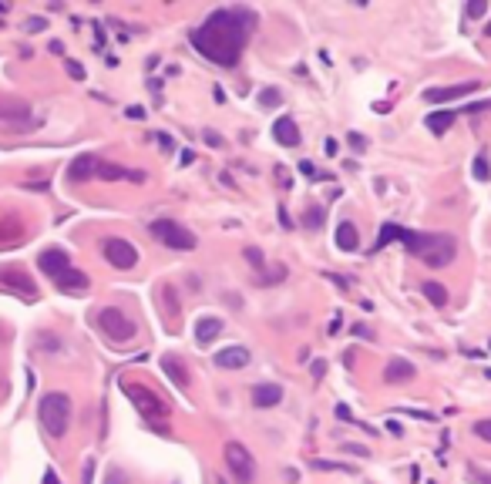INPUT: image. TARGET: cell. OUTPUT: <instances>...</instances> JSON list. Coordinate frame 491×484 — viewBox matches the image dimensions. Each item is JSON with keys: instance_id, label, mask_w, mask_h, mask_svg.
Here are the masks:
<instances>
[{"instance_id": "cell-5", "label": "cell", "mask_w": 491, "mask_h": 484, "mask_svg": "<svg viewBox=\"0 0 491 484\" xmlns=\"http://www.w3.org/2000/svg\"><path fill=\"white\" fill-rule=\"evenodd\" d=\"M98 327H102V333L108 340H115V343H128L131 336H135V323H131L118 306H104L102 313H98Z\"/></svg>"}, {"instance_id": "cell-29", "label": "cell", "mask_w": 491, "mask_h": 484, "mask_svg": "<svg viewBox=\"0 0 491 484\" xmlns=\"http://www.w3.org/2000/svg\"><path fill=\"white\" fill-rule=\"evenodd\" d=\"M303 222H307L310 229H320V226H323V209H320V205H313V209H310V215H307Z\"/></svg>"}, {"instance_id": "cell-44", "label": "cell", "mask_w": 491, "mask_h": 484, "mask_svg": "<svg viewBox=\"0 0 491 484\" xmlns=\"http://www.w3.org/2000/svg\"><path fill=\"white\" fill-rule=\"evenodd\" d=\"M387 427H390V434H394V437H401V434H404V431H401V424H397V420H387Z\"/></svg>"}, {"instance_id": "cell-25", "label": "cell", "mask_w": 491, "mask_h": 484, "mask_svg": "<svg viewBox=\"0 0 491 484\" xmlns=\"http://www.w3.org/2000/svg\"><path fill=\"white\" fill-rule=\"evenodd\" d=\"M421 293L427 296V303H434V306L447 303V289H444V286H438V282H424V286H421Z\"/></svg>"}, {"instance_id": "cell-33", "label": "cell", "mask_w": 491, "mask_h": 484, "mask_svg": "<svg viewBox=\"0 0 491 484\" xmlns=\"http://www.w3.org/2000/svg\"><path fill=\"white\" fill-rule=\"evenodd\" d=\"M468 474L474 478L478 484H491V474H485V471H478V467H468Z\"/></svg>"}, {"instance_id": "cell-15", "label": "cell", "mask_w": 491, "mask_h": 484, "mask_svg": "<svg viewBox=\"0 0 491 484\" xmlns=\"http://www.w3.org/2000/svg\"><path fill=\"white\" fill-rule=\"evenodd\" d=\"M273 138L283 145V148H296L300 142H303V135H300V128L293 118H280L276 125H273Z\"/></svg>"}, {"instance_id": "cell-45", "label": "cell", "mask_w": 491, "mask_h": 484, "mask_svg": "<svg viewBox=\"0 0 491 484\" xmlns=\"http://www.w3.org/2000/svg\"><path fill=\"white\" fill-rule=\"evenodd\" d=\"M44 484H61V481H57V474H54V471H48V474H44Z\"/></svg>"}, {"instance_id": "cell-26", "label": "cell", "mask_w": 491, "mask_h": 484, "mask_svg": "<svg viewBox=\"0 0 491 484\" xmlns=\"http://www.w3.org/2000/svg\"><path fill=\"white\" fill-rule=\"evenodd\" d=\"M471 172H474V179H478V182H488V179H491V168H488V155H485V152L478 155V158H474V168H471Z\"/></svg>"}, {"instance_id": "cell-8", "label": "cell", "mask_w": 491, "mask_h": 484, "mask_svg": "<svg viewBox=\"0 0 491 484\" xmlns=\"http://www.w3.org/2000/svg\"><path fill=\"white\" fill-rule=\"evenodd\" d=\"M0 293H14V296H24V300H37V286L30 282L24 269H0Z\"/></svg>"}, {"instance_id": "cell-46", "label": "cell", "mask_w": 491, "mask_h": 484, "mask_svg": "<svg viewBox=\"0 0 491 484\" xmlns=\"http://www.w3.org/2000/svg\"><path fill=\"white\" fill-rule=\"evenodd\" d=\"M485 34H488V37H491V24H488V27H485Z\"/></svg>"}, {"instance_id": "cell-36", "label": "cell", "mask_w": 491, "mask_h": 484, "mask_svg": "<svg viewBox=\"0 0 491 484\" xmlns=\"http://www.w3.org/2000/svg\"><path fill=\"white\" fill-rule=\"evenodd\" d=\"M343 330V313H336L334 320H330V333H340Z\"/></svg>"}, {"instance_id": "cell-42", "label": "cell", "mask_w": 491, "mask_h": 484, "mask_svg": "<svg viewBox=\"0 0 491 484\" xmlns=\"http://www.w3.org/2000/svg\"><path fill=\"white\" fill-rule=\"evenodd\" d=\"M280 222H283V229H293V219L286 215V209H280Z\"/></svg>"}, {"instance_id": "cell-18", "label": "cell", "mask_w": 491, "mask_h": 484, "mask_svg": "<svg viewBox=\"0 0 491 484\" xmlns=\"http://www.w3.org/2000/svg\"><path fill=\"white\" fill-rule=\"evenodd\" d=\"M162 370L169 374V380L175 383L179 390H189V374H185V363L179 357H162Z\"/></svg>"}, {"instance_id": "cell-11", "label": "cell", "mask_w": 491, "mask_h": 484, "mask_svg": "<svg viewBox=\"0 0 491 484\" xmlns=\"http://www.w3.org/2000/svg\"><path fill=\"white\" fill-rule=\"evenodd\" d=\"M37 266H41V273L44 276H51V280H57L68 266H71V259H68V253L64 249H44V253L37 255Z\"/></svg>"}, {"instance_id": "cell-23", "label": "cell", "mask_w": 491, "mask_h": 484, "mask_svg": "<svg viewBox=\"0 0 491 484\" xmlns=\"http://www.w3.org/2000/svg\"><path fill=\"white\" fill-rule=\"evenodd\" d=\"M454 118H458V111H431V115L424 118V125L431 128L434 135H444L447 128L454 125Z\"/></svg>"}, {"instance_id": "cell-21", "label": "cell", "mask_w": 491, "mask_h": 484, "mask_svg": "<svg viewBox=\"0 0 491 484\" xmlns=\"http://www.w3.org/2000/svg\"><path fill=\"white\" fill-rule=\"evenodd\" d=\"M336 246H340L343 253H354V249L360 246V235H357V226H354V222H340V226H336Z\"/></svg>"}, {"instance_id": "cell-39", "label": "cell", "mask_w": 491, "mask_h": 484, "mask_svg": "<svg viewBox=\"0 0 491 484\" xmlns=\"http://www.w3.org/2000/svg\"><path fill=\"white\" fill-rule=\"evenodd\" d=\"M323 148H327V155H330V158H334V155H336V148H340V145H336L334 138H327V142H323Z\"/></svg>"}, {"instance_id": "cell-30", "label": "cell", "mask_w": 491, "mask_h": 484, "mask_svg": "<svg viewBox=\"0 0 491 484\" xmlns=\"http://www.w3.org/2000/svg\"><path fill=\"white\" fill-rule=\"evenodd\" d=\"M485 14H488V3H468L465 7V17H471V21H478Z\"/></svg>"}, {"instance_id": "cell-20", "label": "cell", "mask_w": 491, "mask_h": 484, "mask_svg": "<svg viewBox=\"0 0 491 484\" xmlns=\"http://www.w3.org/2000/svg\"><path fill=\"white\" fill-rule=\"evenodd\" d=\"M98 179H104V182H118V179L145 182V175H142V172H128V168H122V165H108V162H102V165H98Z\"/></svg>"}, {"instance_id": "cell-3", "label": "cell", "mask_w": 491, "mask_h": 484, "mask_svg": "<svg viewBox=\"0 0 491 484\" xmlns=\"http://www.w3.org/2000/svg\"><path fill=\"white\" fill-rule=\"evenodd\" d=\"M37 417H41V424H44V431L51 434V437H64L68 431V424H71V397L68 394H48L44 400H41V407H37Z\"/></svg>"}, {"instance_id": "cell-9", "label": "cell", "mask_w": 491, "mask_h": 484, "mask_svg": "<svg viewBox=\"0 0 491 484\" xmlns=\"http://www.w3.org/2000/svg\"><path fill=\"white\" fill-rule=\"evenodd\" d=\"M102 253L115 269H131L138 262V253H135V246H131L128 239H104Z\"/></svg>"}, {"instance_id": "cell-4", "label": "cell", "mask_w": 491, "mask_h": 484, "mask_svg": "<svg viewBox=\"0 0 491 484\" xmlns=\"http://www.w3.org/2000/svg\"><path fill=\"white\" fill-rule=\"evenodd\" d=\"M148 232L155 235L162 246H169V249H182V253L195 249V235L185 229V226H179L175 219H155V222L148 226Z\"/></svg>"}, {"instance_id": "cell-19", "label": "cell", "mask_w": 491, "mask_h": 484, "mask_svg": "<svg viewBox=\"0 0 491 484\" xmlns=\"http://www.w3.org/2000/svg\"><path fill=\"white\" fill-rule=\"evenodd\" d=\"M414 377V363H407V360H390L387 367H384V380L387 383H404Z\"/></svg>"}, {"instance_id": "cell-16", "label": "cell", "mask_w": 491, "mask_h": 484, "mask_svg": "<svg viewBox=\"0 0 491 484\" xmlns=\"http://www.w3.org/2000/svg\"><path fill=\"white\" fill-rule=\"evenodd\" d=\"M54 286L61 289V293H84L91 282H88V276L81 273V269H75V266H68L57 280H54Z\"/></svg>"}, {"instance_id": "cell-34", "label": "cell", "mask_w": 491, "mask_h": 484, "mask_svg": "<svg viewBox=\"0 0 491 484\" xmlns=\"http://www.w3.org/2000/svg\"><path fill=\"white\" fill-rule=\"evenodd\" d=\"M68 75H71V77H78V81H81V77H84V68H81L78 61H68Z\"/></svg>"}, {"instance_id": "cell-37", "label": "cell", "mask_w": 491, "mask_h": 484, "mask_svg": "<svg viewBox=\"0 0 491 484\" xmlns=\"http://www.w3.org/2000/svg\"><path fill=\"white\" fill-rule=\"evenodd\" d=\"M343 451H347V454H370V451H367V447H357V444H343Z\"/></svg>"}, {"instance_id": "cell-7", "label": "cell", "mask_w": 491, "mask_h": 484, "mask_svg": "<svg viewBox=\"0 0 491 484\" xmlns=\"http://www.w3.org/2000/svg\"><path fill=\"white\" fill-rule=\"evenodd\" d=\"M125 394L131 397V404L142 410L148 420H155V417H165L169 414V404H162L155 394L148 390V387H138V383H125Z\"/></svg>"}, {"instance_id": "cell-35", "label": "cell", "mask_w": 491, "mask_h": 484, "mask_svg": "<svg viewBox=\"0 0 491 484\" xmlns=\"http://www.w3.org/2000/svg\"><path fill=\"white\" fill-rule=\"evenodd\" d=\"M323 374H327V363H323V360H313V377L320 380Z\"/></svg>"}, {"instance_id": "cell-41", "label": "cell", "mask_w": 491, "mask_h": 484, "mask_svg": "<svg viewBox=\"0 0 491 484\" xmlns=\"http://www.w3.org/2000/svg\"><path fill=\"white\" fill-rule=\"evenodd\" d=\"M27 30H44V21H41V17H34V21H27Z\"/></svg>"}, {"instance_id": "cell-24", "label": "cell", "mask_w": 491, "mask_h": 484, "mask_svg": "<svg viewBox=\"0 0 491 484\" xmlns=\"http://www.w3.org/2000/svg\"><path fill=\"white\" fill-rule=\"evenodd\" d=\"M401 226H394V222H390V226H384V229H381V235H377V242H374V253H377V249H384V246H390V242H401Z\"/></svg>"}, {"instance_id": "cell-13", "label": "cell", "mask_w": 491, "mask_h": 484, "mask_svg": "<svg viewBox=\"0 0 491 484\" xmlns=\"http://www.w3.org/2000/svg\"><path fill=\"white\" fill-rule=\"evenodd\" d=\"M98 165H102V158H95V155H78V158L68 165V179L71 182L91 179V175H98Z\"/></svg>"}, {"instance_id": "cell-2", "label": "cell", "mask_w": 491, "mask_h": 484, "mask_svg": "<svg viewBox=\"0 0 491 484\" xmlns=\"http://www.w3.org/2000/svg\"><path fill=\"white\" fill-rule=\"evenodd\" d=\"M401 242H404V249L411 255H417L424 266H431V269H441V266H447L454 253H458V242H454V235H427V232H411L404 229L401 232Z\"/></svg>"}, {"instance_id": "cell-28", "label": "cell", "mask_w": 491, "mask_h": 484, "mask_svg": "<svg viewBox=\"0 0 491 484\" xmlns=\"http://www.w3.org/2000/svg\"><path fill=\"white\" fill-rule=\"evenodd\" d=\"M259 104H262V108H276V104H280V91H276V88L259 91Z\"/></svg>"}, {"instance_id": "cell-17", "label": "cell", "mask_w": 491, "mask_h": 484, "mask_svg": "<svg viewBox=\"0 0 491 484\" xmlns=\"http://www.w3.org/2000/svg\"><path fill=\"white\" fill-rule=\"evenodd\" d=\"M219 333H222V320H219V316H202V320L195 323V343H199V347H209Z\"/></svg>"}, {"instance_id": "cell-27", "label": "cell", "mask_w": 491, "mask_h": 484, "mask_svg": "<svg viewBox=\"0 0 491 484\" xmlns=\"http://www.w3.org/2000/svg\"><path fill=\"white\" fill-rule=\"evenodd\" d=\"M313 467H316V471H340V474H354V467H350V464H336V461H313Z\"/></svg>"}, {"instance_id": "cell-38", "label": "cell", "mask_w": 491, "mask_h": 484, "mask_svg": "<svg viewBox=\"0 0 491 484\" xmlns=\"http://www.w3.org/2000/svg\"><path fill=\"white\" fill-rule=\"evenodd\" d=\"M202 138H206L209 145H222V138H219L215 131H202Z\"/></svg>"}, {"instance_id": "cell-12", "label": "cell", "mask_w": 491, "mask_h": 484, "mask_svg": "<svg viewBox=\"0 0 491 484\" xmlns=\"http://www.w3.org/2000/svg\"><path fill=\"white\" fill-rule=\"evenodd\" d=\"M249 360H253L249 347H226V350L215 354V367H222V370H242Z\"/></svg>"}, {"instance_id": "cell-40", "label": "cell", "mask_w": 491, "mask_h": 484, "mask_svg": "<svg viewBox=\"0 0 491 484\" xmlns=\"http://www.w3.org/2000/svg\"><path fill=\"white\" fill-rule=\"evenodd\" d=\"M350 145H354V148H357V152H363V145H367V142H363L360 135H350Z\"/></svg>"}, {"instance_id": "cell-31", "label": "cell", "mask_w": 491, "mask_h": 484, "mask_svg": "<svg viewBox=\"0 0 491 484\" xmlns=\"http://www.w3.org/2000/svg\"><path fill=\"white\" fill-rule=\"evenodd\" d=\"M474 434H478L481 441H491V420H478V424H474Z\"/></svg>"}, {"instance_id": "cell-43", "label": "cell", "mask_w": 491, "mask_h": 484, "mask_svg": "<svg viewBox=\"0 0 491 484\" xmlns=\"http://www.w3.org/2000/svg\"><path fill=\"white\" fill-rule=\"evenodd\" d=\"M300 172H303V175H316V168H313L310 162H300Z\"/></svg>"}, {"instance_id": "cell-6", "label": "cell", "mask_w": 491, "mask_h": 484, "mask_svg": "<svg viewBox=\"0 0 491 484\" xmlns=\"http://www.w3.org/2000/svg\"><path fill=\"white\" fill-rule=\"evenodd\" d=\"M222 454H226V464H229V471H233V478L239 484H253L256 481V464H253V454H249L239 441H229Z\"/></svg>"}, {"instance_id": "cell-1", "label": "cell", "mask_w": 491, "mask_h": 484, "mask_svg": "<svg viewBox=\"0 0 491 484\" xmlns=\"http://www.w3.org/2000/svg\"><path fill=\"white\" fill-rule=\"evenodd\" d=\"M256 17L246 10V7H226V10H215L209 14L199 27H192L189 41L192 48L202 54L212 64H222V68H233L239 64V57L246 51V41L253 34Z\"/></svg>"}, {"instance_id": "cell-14", "label": "cell", "mask_w": 491, "mask_h": 484, "mask_svg": "<svg viewBox=\"0 0 491 484\" xmlns=\"http://www.w3.org/2000/svg\"><path fill=\"white\" fill-rule=\"evenodd\" d=\"M249 397H253V407H276L283 400V387L280 383H256Z\"/></svg>"}, {"instance_id": "cell-22", "label": "cell", "mask_w": 491, "mask_h": 484, "mask_svg": "<svg viewBox=\"0 0 491 484\" xmlns=\"http://www.w3.org/2000/svg\"><path fill=\"white\" fill-rule=\"evenodd\" d=\"M30 108L24 101H0V122H14V125H24Z\"/></svg>"}, {"instance_id": "cell-10", "label": "cell", "mask_w": 491, "mask_h": 484, "mask_svg": "<svg viewBox=\"0 0 491 484\" xmlns=\"http://www.w3.org/2000/svg\"><path fill=\"white\" fill-rule=\"evenodd\" d=\"M478 84L474 81H468V84H451V88H427L424 91V101L431 104H447V101H458V98H465V95H471Z\"/></svg>"}, {"instance_id": "cell-32", "label": "cell", "mask_w": 491, "mask_h": 484, "mask_svg": "<svg viewBox=\"0 0 491 484\" xmlns=\"http://www.w3.org/2000/svg\"><path fill=\"white\" fill-rule=\"evenodd\" d=\"M246 259L253 262V269H262V253L259 249H246Z\"/></svg>"}]
</instances>
